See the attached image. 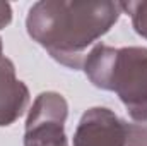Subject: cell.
Masks as SVG:
<instances>
[{
	"label": "cell",
	"mask_w": 147,
	"mask_h": 146,
	"mask_svg": "<svg viewBox=\"0 0 147 146\" xmlns=\"http://www.w3.org/2000/svg\"><path fill=\"white\" fill-rule=\"evenodd\" d=\"M127 120L106 107L86 110L74 132V146H125Z\"/></svg>",
	"instance_id": "4"
},
{
	"label": "cell",
	"mask_w": 147,
	"mask_h": 146,
	"mask_svg": "<svg viewBox=\"0 0 147 146\" xmlns=\"http://www.w3.org/2000/svg\"><path fill=\"white\" fill-rule=\"evenodd\" d=\"M82 69L96 88L116 93L134 120H147L146 46L115 48L98 43L87 52Z\"/></svg>",
	"instance_id": "2"
},
{
	"label": "cell",
	"mask_w": 147,
	"mask_h": 146,
	"mask_svg": "<svg viewBox=\"0 0 147 146\" xmlns=\"http://www.w3.org/2000/svg\"><path fill=\"white\" fill-rule=\"evenodd\" d=\"M0 57H2V38H0Z\"/></svg>",
	"instance_id": "9"
},
{
	"label": "cell",
	"mask_w": 147,
	"mask_h": 146,
	"mask_svg": "<svg viewBox=\"0 0 147 146\" xmlns=\"http://www.w3.org/2000/svg\"><path fill=\"white\" fill-rule=\"evenodd\" d=\"M121 7L130 14L135 33L147 40V2H121Z\"/></svg>",
	"instance_id": "6"
},
{
	"label": "cell",
	"mask_w": 147,
	"mask_h": 146,
	"mask_svg": "<svg viewBox=\"0 0 147 146\" xmlns=\"http://www.w3.org/2000/svg\"><path fill=\"white\" fill-rule=\"evenodd\" d=\"M69 103L57 91L39 93L26 119L24 146H69L65 122Z\"/></svg>",
	"instance_id": "3"
},
{
	"label": "cell",
	"mask_w": 147,
	"mask_h": 146,
	"mask_svg": "<svg viewBox=\"0 0 147 146\" xmlns=\"http://www.w3.org/2000/svg\"><path fill=\"white\" fill-rule=\"evenodd\" d=\"M125 146H147V122H127Z\"/></svg>",
	"instance_id": "7"
},
{
	"label": "cell",
	"mask_w": 147,
	"mask_h": 146,
	"mask_svg": "<svg viewBox=\"0 0 147 146\" xmlns=\"http://www.w3.org/2000/svg\"><path fill=\"white\" fill-rule=\"evenodd\" d=\"M12 21V7L7 2H0V29L9 26Z\"/></svg>",
	"instance_id": "8"
},
{
	"label": "cell",
	"mask_w": 147,
	"mask_h": 146,
	"mask_svg": "<svg viewBox=\"0 0 147 146\" xmlns=\"http://www.w3.org/2000/svg\"><path fill=\"white\" fill-rule=\"evenodd\" d=\"M123 12L121 2L41 0L26 17L28 35L51 59L69 69H82L87 48L105 36Z\"/></svg>",
	"instance_id": "1"
},
{
	"label": "cell",
	"mask_w": 147,
	"mask_h": 146,
	"mask_svg": "<svg viewBox=\"0 0 147 146\" xmlns=\"http://www.w3.org/2000/svg\"><path fill=\"white\" fill-rule=\"evenodd\" d=\"M29 89L17 79L14 62L0 57V127L14 124L28 108Z\"/></svg>",
	"instance_id": "5"
}]
</instances>
